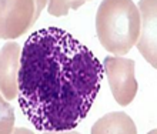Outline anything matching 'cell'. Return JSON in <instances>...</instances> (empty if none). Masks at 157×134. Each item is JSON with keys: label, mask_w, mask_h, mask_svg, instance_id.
I'll return each instance as SVG.
<instances>
[{"label": "cell", "mask_w": 157, "mask_h": 134, "mask_svg": "<svg viewBox=\"0 0 157 134\" xmlns=\"http://www.w3.org/2000/svg\"><path fill=\"white\" fill-rule=\"evenodd\" d=\"M49 0H0V39L13 40L27 33Z\"/></svg>", "instance_id": "3957f363"}, {"label": "cell", "mask_w": 157, "mask_h": 134, "mask_svg": "<svg viewBox=\"0 0 157 134\" xmlns=\"http://www.w3.org/2000/svg\"><path fill=\"white\" fill-rule=\"evenodd\" d=\"M96 33L109 53L127 54L140 36L139 7L133 0H101L96 13Z\"/></svg>", "instance_id": "7a4b0ae2"}, {"label": "cell", "mask_w": 157, "mask_h": 134, "mask_svg": "<svg viewBox=\"0 0 157 134\" xmlns=\"http://www.w3.org/2000/svg\"><path fill=\"white\" fill-rule=\"evenodd\" d=\"M43 134H80V133L73 130H67V131H44Z\"/></svg>", "instance_id": "8fae6325"}, {"label": "cell", "mask_w": 157, "mask_h": 134, "mask_svg": "<svg viewBox=\"0 0 157 134\" xmlns=\"http://www.w3.org/2000/svg\"><path fill=\"white\" fill-rule=\"evenodd\" d=\"M89 0H49L47 12L52 16H66L69 10H76Z\"/></svg>", "instance_id": "ba28073f"}, {"label": "cell", "mask_w": 157, "mask_h": 134, "mask_svg": "<svg viewBox=\"0 0 157 134\" xmlns=\"http://www.w3.org/2000/svg\"><path fill=\"white\" fill-rule=\"evenodd\" d=\"M21 47L16 42H7L0 49V93L6 100L19 96V69Z\"/></svg>", "instance_id": "8992f818"}, {"label": "cell", "mask_w": 157, "mask_h": 134, "mask_svg": "<svg viewBox=\"0 0 157 134\" xmlns=\"http://www.w3.org/2000/svg\"><path fill=\"white\" fill-rule=\"evenodd\" d=\"M140 36L137 49L144 60L157 70V0H140Z\"/></svg>", "instance_id": "5b68a950"}, {"label": "cell", "mask_w": 157, "mask_h": 134, "mask_svg": "<svg viewBox=\"0 0 157 134\" xmlns=\"http://www.w3.org/2000/svg\"><path fill=\"white\" fill-rule=\"evenodd\" d=\"M103 64L66 30L46 27L21 47L19 106L39 131L73 130L100 91Z\"/></svg>", "instance_id": "6da1fadb"}, {"label": "cell", "mask_w": 157, "mask_h": 134, "mask_svg": "<svg viewBox=\"0 0 157 134\" xmlns=\"http://www.w3.org/2000/svg\"><path fill=\"white\" fill-rule=\"evenodd\" d=\"M91 134H137V127L130 116L121 111H113L93 124Z\"/></svg>", "instance_id": "52a82bcc"}, {"label": "cell", "mask_w": 157, "mask_h": 134, "mask_svg": "<svg viewBox=\"0 0 157 134\" xmlns=\"http://www.w3.org/2000/svg\"><path fill=\"white\" fill-rule=\"evenodd\" d=\"M14 110L0 96V134H12L14 130Z\"/></svg>", "instance_id": "9c48e42d"}, {"label": "cell", "mask_w": 157, "mask_h": 134, "mask_svg": "<svg viewBox=\"0 0 157 134\" xmlns=\"http://www.w3.org/2000/svg\"><path fill=\"white\" fill-rule=\"evenodd\" d=\"M134 60L121 56H107L103 61L110 90L120 106H128L137 94L139 86L134 76Z\"/></svg>", "instance_id": "277c9868"}, {"label": "cell", "mask_w": 157, "mask_h": 134, "mask_svg": "<svg viewBox=\"0 0 157 134\" xmlns=\"http://www.w3.org/2000/svg\"><path fill=\"white\" fill-rule=\"evenodd\" d=\"M12 134H34V133L32 130H29V128H25V127H16Z\"/></svg>", "instance_id": "30bf717a"}, {"label": "cell", "mask_w": 157, "mask_h": 134, "mask_svg": "<svg viewBox=\"0 0 157 134\" xmlns=\"http://www.w3.org/2000/svg\"><path fill=\"white\" fill-rule=\"evenodd\" d=\"M147 134H157V128H154V130H151V131H149Z\"/></svg>", "instance_id": "7c38bea8"}]
</instances>
